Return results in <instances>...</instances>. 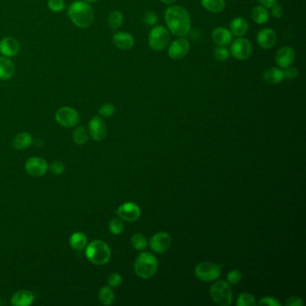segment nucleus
Masks as SVG:
<instances>
[{
	"mask_svg": "<svg viewBox=\"0 0 306 306\" xmlns=\"http://www.w3.org/2000/svg\"><path fill=\"white\" fill-rule=\"evenodd\" d=\"M85 254L89 261L95 265H104L111 259L110 247L101 240H95L90 243Z\"/></svg>",
	"mask_w": 306,
	"mask_h": 306,
	"instance_id": "7ed1b4c3",
	"label": "nucleus"
},
{
	"mask_svg": "<svg viewBox=\"0 0 306 306\" xmlns=\"http://www.w3.org/2000/svg\"><path fill=\"white\" fill-rule=\"evenodd\" d=\"M89 132L95 141H102L107 136V127L102 118L95 116L89 122Z\"/></svg>",
	"mask_w": 306,
	"mask_h": 306,
	"instance_id": "4468645a",
	"label": "nucleus"
},
{
	"mask_svg": "<svg viewBox=\"0 0 306 306\" xmlns=\"http://www.w3.org/2000/svg\"><path fill=\"white\" fill-rule=\"evenodd\" d=\"M212 40L218 46H227L232 42L233 34L226 27H218L212 32Z\"/></svg>",
	"mask_w": 306,
	"mask_h": 306,
	"instance_id": "6ab92c4d",
	"label": "nucleus"
},
{
	"mask_svg": "<svg viewBox=\"0 0 306 306\" xmlns=\"http://www.w3.org/2000/svg\"><path fill=\"white\" fill-rule=\"evenodd\" d=\"M48 164L44 159L40 157H31L27 160L25 169L27 173L32 177H40L48 171Z\"/></svg>",
	"mask_w": 306,
	"mask_h": 306,
	"instance_id": "ddd939ff",
	"label": "nucleus"
},
{
	"mask_svg": "<svg viewBox=\"0 0 306 306\" xmlns=\"http://www.w3.org/2000/svg\"><path fill=\"white\" fill-rule=\"evenodd\" d=\"M210 296L214 302L219 306H230L233 302V293L229 284L225 280H219L212 285Z\"/></svg>",
	"mask_w": 306,
	"mask_h": 306,
	"instance_id": "39448f33",
	"label": "nucleus"
},
{
	"mask_svg": "<svg viewBox=\"0 0 306 306\" xmlns=\"http://www.w3.org/2000/svg\"><path fill=\"white\" fill-rule=\"evenodd\" d=\"M113 43L118 49L126 50L131 49L135 43L133 36L126 31H120L113 35Z\"/></svg>",
	"mask_w": 306,
	"mask_h": 306,
	"instance_id": "a211bd4d",
	"label": "nucleus"
},
{
	"mask_svg": "<svg viewBox=\"0 0 306 306\" xmlns=\"http://www.w3.org/2000/svg\"><path fill=\"white\" fill-rule=\"evenodd\" d=\"M115 296L111 288L103 287L99 292V300L104 306H110L114 302Z\"/></svg>",
	"mask_w": 306,
	"mask_h": 306,
	"instance_id": "cd10ccee",
	"label": "nucleus"
},
{
	"mask_svg": "<svg viewBox=\"0 0 306 306\" xmlns=\"http://www.w3.org/2000/svg\"><path fill=\"white\" fill-rule=\"evenodd\" d=\"M158 268L157 259L150 253H142L138 255L135 262L136 274L144 280L155 275Z\"/></svg>",
	"mask_w": 306,
	"mask_h": 306,
	"instance_id": "20e7f679",
	"label": "nucleus"
},
{
	"mask_svg": "<svg viewBox=\"0 0 306 306\" xmlns=\"http://www.w3.org/2000/svg\"><path fill=\"white\" fill-rule=\"evenodd\" d=\"M34 297L28 290H20L14 294L11 299V304L14 306H28L33 302Z\"/></svg>",
	"mask_w": 306,
	"mask_h": 306,
	"instance_id": "aec40b11",
	"label": "nucleus"
},
{
	"mask_svg": "<svg viewBox=\"0 0 306 306\" xmlns=\"http://www.w3.org/2000/svg\"><path fill=\"white\" fill-rule=\"evenodd\" d=\"M236 305L238 306H256V301L253 295L250 293L241 294L237 299Z\"/></svg>",
	"mask_w": 306,
	"mask_h": 306,
	"instance_id": "473e14b6",
	"label": "nucleus"
},
{
	"mask_svg": "<svg viewBox=\"0 0 306 306\" xmlns=\"http://www.w3.org/2000/svg\"><path fill=\"white\" fill-rule=\"evenodd\" d=\"M195 275L204 282H212L221 275V267L211 262H201L195 268Z\"/></svg>",
	"mask_w": 306,
	"mask_h": 306,
	"instance_id": "0eeeda50",
	"label": "nucleus"
},
{
	"mask_svg": "<svg viewBox=\"0 0 306 306\" xmlns=\"http://www.w3.org/2000/svg\"><path fill=\"white\" fill-rule=\"evenodd\" d=\"M214 56L218 61L223 62V61H227V59H229L231 53L229 49L226 48V46H218L214 51Z\"/></svg>",
	"mask_w": 306,
	"mask_h": 306,
	"instance_id": "2f4dec72",
	"label": "nucleus"
},
{
	"mask_svg": "<svg viewBox=\"0 0 306 306\" xmlns=\"http://www.w3.org/2000/svg\"><path fill=\"white\" fill-rule=\"evenodd\" d=\"M115 112V106L111 103H104L100 109L99 113L102 117H111Z\"/></svg>",
	"mask_w": 306,
	"mask_h": 306,
	"instance_id": "c9c22d12",
	"label": "nucleus"
},
{
	"mask_svg": "<svg viewBox=\"0 0 306 306\" xmlns=\"http://www.w3.org/2000/svg\"><path fill=\"white\" fill-rule=\"evenodd\" d=\"M144 22H146V24H147V25L154 26L158 22V16L155 12L147 11V13H145V15H144Z\"/></svg>",
	"mask_w": 306,
	"mask_h": 306,
	"instance_id": "4c0bfd02",
	"label": "nucleus"
},
{
	"mask_svg": "<svg viewBox=\"0 0 306 306\" xmlns=\"http://www.w3.org/2000/svg\"><path fill=\"white\" fill-rule=\"evenodd\" d=\"M131 244L136 250L143 251L147 248L148 243L145 235H143L142 234H136L131 238Z\"/></svg>",
	"mask_w": 306,
	"mask_h": 306,
	"instance_id": "7c9ffc66",
	"label": "nucleus"
},
{
	"mask_svg": "<svg viewBox=\"0 0 306 306\" xmlns=\"http://www.w3.org/2000/svg\"><path fill=\"white\" fill-rule=\"evenodd\" d=\"M232 34L236 37H243L249 30L248 22L243 17H236L232 20L230 23Z\"/></svg>",
	"mask_w": 306,
	"mask_h": 306,
	"instance_id": "412c9836",
	"label": "nucleus"
},
{
	"mask_svg": "<svg viewBox=\"0 0 306 306\" xmlns=\"http://www.w3.org/2000/svg\"><path fill=\"white\" fill-rule=\"evenodd\" d=\"M48 6L52 12H61L66 7V4L64 0H49Z\"/></svg>",
	"mask_w": 306,
	"mask_h": 306,
	"instance_id": "f704fd0d",
	"label": "nucleus"
},
{
	"mask_svg": "<svg viewBox=\"0 0 306 306\" xmlns=\"http://www.w3.org/2000/svg\"><path fill=\"white\" fill-rule=\"evenodd\" d=\"M259 306H281L282 304L274 298H264L258 303Z\"/></svg>",
	"mask_w": 306,
	"mask_h": 306,
	"instance_id": "ea45409f",
	"label": "nucleus"
},
{
	"mask_svg": "<svg viewBox=\"0 0 306 306\" xmlns=\"http://www.w3.org/2000/svg\"><path fill=\"white\" fill-rule=\"evenodd\" d=\"M277 1L278 0H259L261 5L266 7V8H271L273 4H275L277 3Z\"/></svg>",
	"mask_w": 306,
	"mask_h": 306,
	"instance_id": "a18cd8bd",
	"label": "nucleus"
},
{
	"mask_svg": "<svg viewBox=\"0 0 306 306\" xmlns=\"http://www.w3.org/2000/svg\"><path fill=\"white\" fill-rule=\"evenodd\" d=\"M20 44L13 37H4L0 41V52L6 57H13L19 52Z\"/></svg>",
	"mask_w": 306,
	"mask_h": 306,
	"instance_id": "dca6fc26",
	"label": "nucleus"
},
{
	"mask_svg": "<svg viewBox=\"0 0 306 306\" xmlns=\"http://www.w3.org/2000/svg\"><path fill=\"white\" fill-rule=\"evenodd\" d=\"M14 66L13 62L5 57H0V80H7L13 76Z\"/></svg>",
	"mask_w": 306,
	"mask_h": 306,
	"instance_id": "5701e85b",
	"label": "nucleus"
},
{
	"mask_svg": "<svg viewBox=\"0 0 306 306\" xmlns=\"http://www.w3.org/2000/svg\"><path fill=\"white\" fill-rule=\"evenodd\" d=\"M56 120L58 124L66 128H71L79 122L78 112L71 107H62L56 112Z\"/></svg>",
	"mask_w": 306,
	"mask_h": 306,
	"instance_id": "1a4fd4ad",
	"label": "nucleus"
},
{
	"mask_svg": "<svg viewBox=\"0 0 306 306\" xmlns=\"http://www.w3.org/2000/svg\"><path fill=\"white\" fill-rule=\"evenodd\" d=\"M32 141L33 140L30 134L22 132V133L17 134L13 138V147L17 150H23V149H26L27 147L31 145Z\"/></svg>",
	"mask_w": 306,
	"mask_h": 306,
	"instance_id": "b1692460",
	"label": "nucleus"
},
{
	"mask_svg": "<svg viewBox=\"0 0 306 306\" xmlns=\"http://www.w3.org/2000/svg\"><path fill=\"white\" fill-rule=\"evenodd\" d=\"M257 40L262 49H271L277 42V34L271 28H265L258 33Z\"/></svg>",
	"mask_w": 306,
	"mask_h": 306,
	"instance_id": "f3484780",
	"label": "nucleus"
},
{
	"mask_svg": "<svg viewBox=\"0 0 306 306\" xmlns=\"http://www.w3.org/2000/svg\"><path fill=\"white\" fill-rule=\"evenodd\" d=\"M296 58V52L291 47H283L276 55V63L281 68H286L293 64Z\"/></svg>",
	"mask_w": 306,
	"mask_h": 306,
	"instance_id": "2eb2a0df",
	"label": "nucleus"
},
{
	"mask_svg": "<svg viewBox=\"0 0 306 306\" xmlns=\"http://www.w3.org/2000/svg\"><path fill=\"white\" fill-rule=\"evenodd\" d=\"M176 0H161L162 3H164L165 4H171L174 3Z\"/></svg>",
	"mask_w": 306,
	"mask_h": 306,
	"instance_id": "49530a36",
	"label": "nucleus"
},
{
	"mask_svg": "<svg viewBox=\"0 0 306 306\" xmlns=\"http://www.w3.org/2000/svg\"><path fill=\"white\" fill-rule=\"evenodd\" d=\"M170 41V32L163 25H156L152 29L148 36V43L153 50L161 51L165 49Z\"/></svg>",
	"mask_w": 306,
	"mask_h": 306,
	"instance_id": "423d86ee",
	"label": "nucleus"
},
{
	"mask_svg": "<svg viewBox=\"0 0 306 306\" xmlns=\"http://www.w3.org/2000/svg\"><path fill=\"white\" fill-rule=\"evenodd\" d=\"M303 300L298 297H292L289 298V300L286 303V306H302Z\"/></svg>",
	"mask_w": 306,
	"mask_h": 306,
	"instance_id": "c03bdc74",
	"label": "nucleus"
},
{
	"mask_svg": "<svg viewBox=\"0 0 306 306\" xmlns=\"http://www.w3.org/2000/svg\"><path fill=\"white\" fill-rule=\"evenodd\" d=\"M172 244V238L167 233L160 232L152 236L149 241V245L152 250L156 253H163L166 252Z\"/></svg>",
	"mask_w": 306,
	"mask_h": 306,
	"instance_id": "f8f14e48",
	"label": "nucleus"
},
{
	"mask_svg": "<svg viewBox=\"0 0 306 306\" xmlns=\"http://www.w3.org/2000/svg\"><path fill=\"white\" fill-rule=\"evenodd\" d=\"M64 170H65V165L63 164L62 162H59V161H55L53 162L51 165H50V171L56 174V175H59V174H62L64 173Z\"/></svg>",
	"mask_w": 306,
	"mask_h": 306,
	"instance_id": "a19ab883",
	"label": "nucleus"
},
{
	"mask_svg": "<svg viewBox=\"0 0 306 306\" xmlns=\"http://www.w3.org/2000/svg\"><path fill=\"white\" fill-rule=\"evenodd\" d=\"M271 14L272 16L275 18H281L283 17V14H284V11L283 8L280 4H273L271 7Z\"/></svg>",
	"mask_w": 306,
	"mask_h": 306,
	"instance_id": "37998d69",
	"label": "nucleus"
},
{
	"mask_svg": "<svg viewBox=\"0 0 306 306\" xmlns=\"http://www.w3.org/2000/svg\"><path fill=\"white\" fill-rule=\"evenodd\" d=\"M109 229L111 231V234H113V235H120L124 230V224L122 222V220H120V218H113V219H111V222H110Z\"/></svg>",
	"mask_w": 306,
	"mask_h": 306,
	"instance_id": "72a5a7b5",
	"label": "nucleus"
},
{
	"mask_svg": "<svg viewBox=\"0 0 306 306\" xmlns=\"http://www.w3.org/2000/svg\"><path fill=\"white\" fill-rule=\"evenodd\" d=\"M169 31L177 37H185L191 31V15L186 9L180 5L169 6L164 13Z\"/></svg>",
	"mask_w": 306,
	"mask_h": 306,
	"instance_id": "f257e3e1",
	"label": "nucleus"
},
{
	"mask_svg": "<svg viewBox=\"0 0 306 306\" xmlns=\"http://www.w3.org/2000/svg\"><path fill=\"white\" fill-rule=\"evenodd\" d=\"M242 278H243V275H242V273L239 271L233 270L227 275V281L230 284L236 285L238 284L240 281L242 280Z\"/></svg>",
	"mask_w": 306,
	"mask_h": 306,
	"instance_id": "e433bc0d",
	"label": "nucleus"
},
{
	"mask_svg": "<svg viewBox=\"0 0 306 306\" xmlns=\"http://www.w3.org/2000/svg\"><path fill=\"white\" fill-rule=\"evenodd\" d=\"M191 48L190 41L185 39L184 37L178 38L173 40L172 44L170 45L168 49L169 57L173 59H182L189 53Z\"/></svg>",
	"mask_w": 306,
	"mask_h": 306,
	"instance_id": "9d476101",
	"label": "nucleus"
},
{
	"mask_svg": "<svg viewBox=\"0 0 306 306\" xmlns=\"http://www.w3.org/2000/svg\"><path fill=\"white\" fill-rule=\"evenodd\" d=\"M107 281H108V284L110 285V287H111V288H117L121 284L122 278L118 273H112L108 277Z\"/></svg>",
	"mask_w": 306,
	"mask_h": 306,
	"instance_id": "58836bf2",
	"label": "nucleus"
},
{
	"mask_svg": "<svg viewBox=\"0 0 306 306\" xmlns=\"http://www.w3.org/2000/svg\"><path fill=\"white\" fill-rule=\"evenodd\" d=\"M284 77V72L278 67H271L263 74V79L267 84H280L283 81Z\"/></svg>",
	"mask_w": 306,
	"mask_h": 306,
	"instance_id": "4be33fe9",
	"label": "nucleus"
},
{
	"mask_svg": "<svg viewBox=\"0 0 306 306\" xmlns=\"http://www.w3.org/2000/svg\"><path fill=\"white\" fill-rule=\"evenodd\" d=\"M109 25L112 30H116L122 25L123 22V14L120 11H112L108 18Z\"/></svg>",
	"mask_w": 306,
	"mask_h": 306,
	"instance_id": "c85d7f7f",
	"label": "nucleus"
},
{
	"mask_svg": "<svg viewBox=\"0 0 306 306\" xmlns=\"http://www.w3.org/2000/svg\"><path fill=\"white\" fill-rule=\"evenodd\" d=\"M67 13L72 22L80 28H87L93 23V10L87 2L76 1L72 3Z\"/></svg>",
	"mask_w": 306,
	"mask_h": 306,
	"instance_id": "f03ea898",
	"label": "nucleus"
},
{
	"mask_svg": "<svg viewBox=\"0 0 306 306\" xmlns=\"http://www.w3.org/2000/svg\"><path fill=\"white\" fill-rule=\"evenodd\" d=\"M73 138L77 145H84L88 140L87 130L83 126L77 127L73 134Z\"/></svg>",
	"mask_w": 306,
	"mask_h": 306,
	"instance_id": "c756f323",
	"label": "nucleus"
},
{
	"mask_svg": "<svg viewBox=\"0 0 306 306\" xmlns=\"http://www.w3.org/2000/svg\"><path fill=\"white\" fill-rule=\"evenodd\" d=\"M86 2H91V3H93V2H96L98 0H85Z\"/></svg>",
	"mask_w": 306,
	"mask_h": 306,
	"instance_id": "de8ad7c7",
	"label": "nucleus"
},
{
	"mask_svg": "<svg viewBox=\"0 0 306 306\" xmlns=\"http://www.w3.org/2000/svg\"><path fill=\"white\" fill-rule=\"evenodd\" d=\"M69 243H70L72 248L75 249L76 251H81L87 244V237L83 233L76 232L70 236Z\"/></svg>",
	"mask_w": 306,
	"mask_h": 306,
	"instance_id": "bb28decb",
	"label": "nucleus"
},
{
	"mask_svg": "<svg viewBox=\"0 0 306 306\" xmlns=\"http://www.w3.org/2000/svg\"><path fill=\"white\" fill-rule=\"evenodd\" d=\"M117 215L122 220L128 221V222H135L140 218L141 210L138 205L132 203V202H127V203L121 205L118 209Z\"/></svg>",
	"mask_w": 306,
	"mask_h": 306,
	"instance_id": "9b49d317",
	"label": "nucleus"
},
{
	"mask_svg": "<svg viewBox=\"0 0 306 306\" xmlns=\"http://www.w3.org/2000/svg\"><path fill=\"white\" fill-rule=\"evenodd\" d=\"M230 53L238 60H246L253 53V46L250 40L238 37L231 45Z\"/></svg>",
	"mask_w": 306,
	"mask_h": 306,
	"instance_id": "6e6552de",
	"label": "nucleus"
},
{
	"mask_svg": "<svg viewBox=\"0 0 306 306\" xmlns=\"http://www.w3.org/2000/svg\"><path fill=\"white\" fill-rule=\"evenodd\" d=\"M283 72H284V76H286V77L289 78V79H295V78H297L298 76V74H299V71H298V69L297 67H290V66L286 67L285 71Z\"/></svg>",
	"mask_w": 306,
	"mask_h": 306,
	"instance_id": "79ce46f5",
	"label": "nucleus"
},
{
	"mask_svg": "<svg viewBox=\"0 0 306 306\" xmlns=\"http://www.w3.org/2000/svg\"><path fill=\"white\" fill-rule=\"evenodd\" d=\"M201 4L205 9L214 13H220L226 7L225 0H201Z\"/></svg>",
	"mask_w": 306,
	"mask_h": 306,
	"instance_id": "a878e982",
	"label": "nucleus"
},
{
	"mask_svg": "<svg viewBox=\"0 0 306 306\" xmlns=\"http://www.w3.org/2000/svg\"><path fill=\"white\" fill-rule=\"evenodd\" d=\"M252 18L253 21L258 24H263L268 22L270 18V13L266 7L262 5H258V6L253 7V11H252Z\"/></svg>",
	"mask_w": 306,
	"mask_h": 306,
	"instance_id": "393cba45",
	"label": "nucleus"
}]
</instances>
